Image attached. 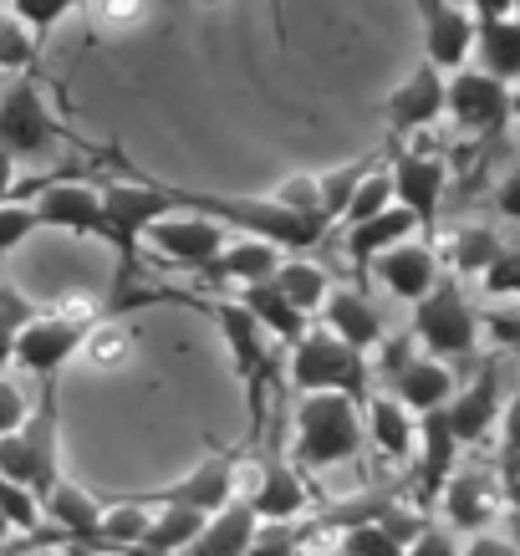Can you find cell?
Returning a JSON list of instances; mask_svg holds the SVG:
<instances>
[{
	"instance_id": "cell-1",
	"label": "cell",
	"mask_w": 520,
	"mask_h": 556,
	"mask_svg": "<svg viewBox=\"0 0 520 556\" xmlns=\"http://www.w3.org/2000/svg\"><path fill=\"white\" fill-rule=\"evenodd\" d=\"M179 194V210L189 215H210L215 225H236L240 236L266 240L276 251H312L321 236H327V219L306 215V210H291L276 194L270 200H240V194H200V189H174Z\"/></svg>"
},
{
	"instance_id": "cell-2",
	"label": "cell",
	"mask_w": 520,
	"mask_h": 556,
	"mask_svg": "<svg viewBox=\"0 0 520 556\" xmlns=\"http://www.w3.org/2000/svg\"><path fill=\"white\" fill-rule=\"evenodd\" d=\"M210 317L219 321V338L230 348V363L240 372V388H245V408H251V444H261L270 429V399L286 393L281 378V353L270 348V338L261 332V321L245 312L240 302H215Z\"/></svg>"
},
{
	"instance_id": "cell-3",
	"label": "cell",
	"mask_w": 520,
	"mask_h": 556,
	"mask_svg": "<svg viewBox=\"0 0 520 556\" xmlns=\"http://www.w3.org/2000/svg\"><path fill=\"white\" fill-rule=\"evenodd\" d=\"M368 429H363V404L342 399V393H306L296 399V450L291 465L302 475L332 470L363 455Z\"/></svg>"
},
{
	"instance_id": "cell-4",
	"label": "cell",
	"mask_w": 520,
	"mask_h": 556,
	"mask_svg": "<svg viewBox=\"0 0 520 556\" xmlns=\"http://www.w3.org/2000/svg\"><path fill=\"white\" fill-rule=\"evenodd\" d=\"M56 393H62V378L56 383H41V404L26 414L16 434L0 439V475L26 485L47 506V495L62 480V408H56Z\"/></svg>"
},
{
	"instance_id": "cell-5",
	"label": "cell",
	"mask_w": 520,
	"mask_h": 556,
	"mask_svg": "<svg viewBox=\"0 0 520 556\" xmlns=\"http://www.w3.org/2000/svg\"><path fill=\"white\" fill-rule=\"evenodd\" d=\"M291 393L306 399V393H342L353 404H368V357L353 353L347 342H337L332 332H306L296 348H291Z\"/></svg>"
},
{
	"instance_id": "cell-6",
	"label": "cell",
	"mask_w": 520,
	"mask_h": 556,
	"mask_svg": "<svg viewBox=\"0 0 520 556\" xmlns=\"http://www.w3.org/2000/svg\"><path fill=\"white\" fill-rule=\"evenodd\" d=\"M98 321H102V306H87V312H83V306H72V312H41V317L21 332L11 368L56 383V378H62V368L83 353L87 342H92Z\"/></svg>"
},
{
	"instance_id": "cell-7",
	"label": "cell",
	"mask_w": 520,
	"mask_h": 556,
	"mask_svg": "<svg viewBox=\"0 0 520 556\" xmlns=\"http://www.w3.org/2000/svg\"><path fill=\"white\" fill-rule=\"evenodd\" d=\"M67 143H77V138L56 123V113L47 108L31 72L16 87L0 92V153L5 159H16V164L21 159H51V153L67 149Z\"/></svg>"
},
{
	"instance_id": "cell-8",
	"label": "cell",
	"mask_w": 520,
	"mask_h": 556,
	"mask_svg": "<svg viewBox=\"0 0 520 556\" xmlns=\"http://www.w3.org/2000/svg\"><path fill=\"white\" fill-rule=\"evenodd\" d=\"M414 342L434 363H459V357H470L480 348V317L465 302L459 281L439 276V287L423 302H414Z\"/></svg>"
},
{
	"instance_id": "cell-9",
	"label": "cell",
	"mask_w": 520,
	"mask_h": 556,
	"mask_svg": "<svg viewBox=\"0 0 520 556\" xmlns=\"http://www.w3.org/2000/svg\"><path fill=\"white\" fill-rule=\"evenodd\" d=\"M179 210V194L164 185H102V215H107V245L118 251V287L134 270V255L158 219Z\"/></svg>"
},
{
	"instance_id": "cell-10",
	"label": "cell",
	"mask_w": 520,
	"mask_h": 556,
	"mask_svg": "<svg viewBox=\"0 0 520 556\" xmlns=\"http://www.w3.org/2000/svg\"><path fill=\"white\" fill-rule=\"evenodd\" d=\"M236 480H240V450H219V455H204L200 465H189L174 485H158V490H134L128 501L149 510H164V506H185V510H200V516H215L236 501Z\"/></svg>"
},
{
	"instance_id": "cell-11",
	"label": "cell",
	"mask_w": 520,
	"mask_h": 556,
	"mask_svg": "<svg viewBox=\"0 0 520 556\" xmlns=\"http://www.w3.org/2000/svg\"><path fill=\"white\" fill-rule=\"evenodd\" d=\"M414 338H398V342H383V368H388V383H393V399H398L408 414H434L454 399V372L449 363H434V357H414L408 353Z\"/></svg>"
},
{
	"instance_id": "cell-12",
	"label": "cell",
	"mask_w": 520,
	"mask_h": 556,
	"mask_svg": "<svg viewBox=\"0 0 520 556\" xmlns=\"http://www.w3.org/2000/svg\"><path fill=\"white\" fill-rule=\"evenodd\" d=\"M36 225L41 230H67L83 240H107V215H102V189L83 179H47L36 185Z\"/></svg>"
},
{
	"instance_id": "cell-13",
	"label": "cell",
	"mask_w": 520,
	"mask_h": 556,
	"mask_svg": "<svg viewBox=\"0 0 520 556\" xmlns=\"http://www.w3.org/2000/svg\"><path fill=\"white\" fill-rule=\"evenodd\" d=\"M261 516V526H291L312 510V495H306V475L281 455V439H266V455H261V475H255V490L245 495Z\"/></svg>"
},
{
	"instance_id": "cell-14",
	"label": "cell",
	"mask_w": 520,
	"mask_h": 556,
	"mask_svg": "<svg viewBox=\"0 0 520 556\" xmlns=\"http://www.w3.org/2000/svg\"><path fill=\"white\" fill-rule=\"evenodd\" d=\"M444 414H449V429H454V439H459V450L485 444L490 429H495L500 414H505V372H500V363L490 357L470 383L454 388V399L444 404Z\"/></svg>"
},
{
	"instance_id": "cell-15",
	"label": "cell",
	"mask_w": 520,
	"mask_h": 556,
	"mask_svg": "<svg viewBox=\"0 0 520 556\" xmlns=\"http://www.w3.org/2000/svg\"><path fill=\"white\" fill-rule=\"evenodd\" d=\"M444 113H449L465 134L474 138H495L510 123V87L485 77V72H454L449 92H444Z\"/></svg>"
},
{
	"instance_id": "cell-16",
	"label": "cell",
	"mask_w": 520,
	"mask_h": 556,
	"mask_svg": "<svg viewBox=\"0 0 520 556\" xmlns=\"http://www.w3.org/2000/svg\"><path fill=\"white\" fill-rule=\"evenodd\" d=\"M388 179H393V200L419 219V230L434 236L439 225V204H444V185H449V169L439 153H419V149H403L393 153L388 164Z\"/></svg>"
},
{
	"instance_id": "cell-17",
	"label": "cell",
	"mask_w": 520,
	"mask_h": 556,
	"mask_svg": "<svg viewBox=\"0 0 520 556\" xmlns=\"http://www.w3.org/2000/svg\"><path fill=\"white\" fill-rule=\"evenodd\" d=\"M454 465H459V439L449 429V414L434 408L419 419V455H414V510L419 516L439 506L444 485L454 480Z\"/></svg>"
},
{
	"instance_id": "cell-18",
	"label": "cell",
	"mask_w": 520,
	"mask_h": 556,
	"mask_svg": "<svg viewBox=\"0 0 520 556\" xmlns=\"http://www.w3.org/2000/svg\"><path fill=\"white\" fill-rule=\"evenodd\" d=\"M143 245L158 261H168V266L210 270V261L225 251V225H215V219H204V215H168L143 236Z\"/></svg>"
},
{
	"instance_id": "cell-19",
	"label": "cell",
	"mask_w": 520,
	"mask_h": 556,
	"mask_svg": "<svg viewBox=\"0 0 520 556\" xmlns=\"http://www.w3.org/2000/svg\"><path fill=\"white\" fill-rule=\"evenodd\" d=\"M500 501H505V485H500V475H490V470H454V480L439 495L454 536H485Z\"/></svg>"
},
{
	"instance_id": "cell-20",
	"label": "cell",
	"mask_w": 520,
	"mask_h": 556,
	"mask_svg": "<svg viewBox=\"0 0 520 556\" xmlns=\"http://www.w3.org/2000/svg\"><path fill=\"white\" fill-rule=\"evenodd\" d=\"M444 92H449V77L434 62H419L398 83V92L388 98V128H393V138H408L444 118Z\"/></svg>"
},
{
	"instance_id": "cell-21",
	"label": "cell",
	"mask_w": 520,
	"mask_h": 556,
	"mask_svg": "<svg viewBox=\"0 0 520 556\" xmlns=\"http://www.w3.org/2000/svg\"><path fill=\"white\" fill-rule=\"evenodd\" d=\"M474 51V16L454 11L449 0H423V62L439 72H465Z\"/></svg>"
},
{
	"instance_id": "cell-22",
	"label": "cell",
	"mask_w": 520,
	"mask_h": 556,
	"mask_svg": "<svg viewBox=\"0 0 520 556\" xmlns=\"http://www.w3.org/2000/svg\"><path fill=\"white\" fill-rule=\"evenodd\" d=\"M363 429H368L372 450L383 459H398V465H414L419 455V419L408 414V408L393 399V393H368V404H363Z\"/></svg>"
},
{
	"instance_id": "cell-23",
	"label": "cell",
	"mask_w": 520,
	"mask_h": 556,
	"mask_svg": "<svg viewBox=\"0 0 520 556\" xmlns=\"http://www.w3.org/2000/svg\"><path fill=\"white\" fill-rule=\"evenodd\" d=\"M372 270H378V281H383L393 296H403V302H423V296L439 287V255H434V245H423V240H403L398 251L378 255Z\"/></svg>"
},
{
	"instance_id": "cell-24",
	"label": "cell",
	"mask_w": 520,
	"mask_h": 556,
	"mask_svg": "<svg viewBox=\"0 0 520 556\" xmlns=\"http://www.w3.org/2000/svg\"><path fill=\"white\" fill-rule=\"evenodd\" d=\"M327 327H332V338L337 342H347L353 353L368 357L372 348H383V317H378V306L363 296V291H332L327 296Z\"/></svg>"
},
{
	"instance_id": "cell-25",
	"label": "cell",
	"mask_w": 520,
	"mask_h": 556,
	"mask_svg": "<svg viewBox=\"0 0 520 556\" xmlns=\"http://www.w3.org/2000/svg\"><path fill=\"white\" fill-rule=\"evenodd\" d=\"M255 531H261V516H255L251 501H240L236 495L230 506L215 510V516L204 521L200 541H194L185 556H245L251 552V541H255Z\"/></svg>"
},
{
	"instance_id": "cell-26",
	"label": "cell",
	"mask_w": 520,
	"mask_h": 556,
	"mask_svg": "<svg viewBox=\"0 0 520 556\" xmlns=\"http://www.w3.org/2000/svg\"><path fill=\"white\" fill-rule=\"evenodd\" d=\"M236 302L245 306V312L261 321V332H266V338H276L281 348H296V342L312 332V317H302L296 306L286 302L281 291H276V281H261V287H240Z\"/></svg>"
},
{
	"instance_id": "cell-27",
	"label": "cell",
	"mask_w": 520,
	"mask_h": 556,
	"mask_svg": "<svg viewBox=\"0 0 520 556\" xmlns=\"http://www.w3.org/2000/svg\"><path fill=\"white\" fill-rule=\"evenodd\" d=\"M41 516H47L51 531H62L67 541H92L102 526V495H92V490L72 485V480H56V490L47 495V506H41Z\"/></svg>"
},
{
	"instance_id": "cell-28",
	"label": "cell",
	"mask_w": 520,
	"mask_h": 556,
	"mask_svg": "<svg viewBox=\"0 0 520 556\" xmlns=\"http://www.w3.org/2000/svg\"><path fill=\"white\" fill-rule=\"evenodd\" d=\"M414 230H419V219L408 215L403 204H393V210H383V215H372V219H363V225L347 230V261H353L357 270H368L378 255L398 251Z\"/></svg>"
},
{
	"instance_id": "cell-29",
	"label": "cell",
	"mask_w": 520,
	"mask_h": 556,
	"mask_svg": "<svg viewBox=\"0 0 520 556\" xmlns=\"http://www.w3.org/2000/svg\"><path fill=\"white\" fill-rule=\"evenodd\" d=\"M281 270V251L276 245H266V240H251L240 236L230 240L225 251L210 261V276H219V281H230V287H261V281H270Z\"/></svg>"
},
{
	"instance_id": "cell-30",
	"label": "cell",
	"mask_w": 520,
	"mask_h": 556,
	"mask_svg": "<svg viewBox=\"0 0 520 556\" xmlns=\"http://www.w3.org/2000/svg\"><path fill=\"white\" fill-rule=\"evenodd\" d=\"M474 56H480V72L495 77V83H520V21H474Z\"/></svg>"
},
{
	"instance_id": "cell-31",
	"label": "cell",
	"mask_w": 520,
	"mask_h": 556,
	"mask_svg": "<svg viewBox=\"0 0 520 556\" xmlns=\"http://www.w3.org/2000/svg\"><path fill=\"white\" fill-rule=\"evenodd\" d=\"M204 521H210V516L185 510V506L153 510V521H149V531H143V541H138V552L143 556H179V552H189V546L200 541Z\"/></svg>"
},
{
	"instance_id": "cell-32",
	"label": "cell",
	"mask_w": 520,
	"mask_h": 556,
	"mask_svg": "<svg viewBox=\"0 0 520 556\" xmlns=\"http://www.w3.org/2000/svg\"><path fill=\"white\" fill-rule=\"evenodd\" d=\"M270 281H276V291H281V296L296 306L302 317L321 312V306H327V296H332V281H327V270H321L317 261H281V270H276Z\"/></svg>"
},
{
	"instance_id": "cell-33",
	"label": "cell",
	"mask_w": 520,
	"mask_h": 556,
	"mask_svg": "<svg viewBox=\"0 0 520 556\" xmlns=\"http://www.w3.org/2000/svg\"><path fill=\"white\" fill-rule=\"evenodd\" d=\"M372 169H378V153H363V159H353V164L321 174V179H317V210H321V219H327V225H332V219H342L347 200H353L357 185H363Z\"/></svg>"
},
{
	"instance_id": "cell-34",
	"label": "cell",
	"mask_w": 520,
	"mask_h": 556,
	"mask_svg": "<svg viewBox=\"0 0 520 556\" xmlns=\"http://www.w3.org/2000/svg\"><path fill=\"white\" fill-rule=\"evenodd\" d=\"M36 317H41V306H36L26 291H16L11 281H5V276H0V372L11 368L21 332H26Z\"/></svg>"
},
{
	"instance_id": "cell-35",
	"label": "cell",
	"mask_w": 520,
	"mask_h": 556,
	"mask_svg": "<svg viewBox=\"0 0 520 556\" xmlns=\"http://www.w3.org/2000/svg\"><path fill=\"white\" fill-rule=\"evenodd\" d=\"M83 5H92V0H11V16L36 36V47H47V36Z\"/></svg>"
},
{
	"instance_id": "cell-36",
	"label": "cell",
	"mask_w": 520,
	"mask_h": 556,
	"mask_svg": "<svg viewBox=\"0 0 520 556\" xmlns=\"http://www.w3.org/2000/svg\"><path fill=\"white\" fill-rule=\"evenodd\" d=\"M36 56H41L36 36L11 11H0V72H31Z\"/></svg>"
},
{
	"instance_id": "cell-37",
	"label": "cell",
	"mask_w": 520,
	"mask_h": 556,
	"mask_svg": "<svg viewBox=\"0 0 520 556\" xmlns=\"http://www.w3.org/2000/svg\"><path fill=\"white\" fill-rule=\"evenodd\" d=\"M0 516H5V526L21 531V536H36V531H41V501H36L26 485L5 480V475H0Z\"/></svg>"
},
{
	"instance_id": "cell-38",
	"label": "cell",
	"mask_w": 520,
	"mask_h": 556,
	"mask_svg": "<svg viewBox=\"0 0 520 556\" xmlns=\"http://www.w3.org/2000/svg\"><path fill=\"white\" fill-rule=\"evenodd\" d=\"M393 179H388V169H372L363 185H357V194L347 200V210H342V219L347 225H363V219H372V215H383V210H393Z\"/></svg>"
},
{
	"instance_id": "cell-39",
	"label": "cell",
	"mask_w": 520,
	"mask_h": 556,
	"mask_svg": "<svg viewBox=\"0 0 520 556\" xmlns=\"http://www.w3.org/2000/svg\"><path fill=\"white\" fill-rule=\"evenodd\" d=\"M495 475H500V485H510L520 475V378H516V393L505 399V414H500V455H495Z\"/></svg>"
},
{
	"instance_id": "cell-40",
	"label": "cell",
	"mask_w": 520,
	"mask_h": 556,
	"mask_svg": "<svg viewBox=\"0 0 520 556\" xmlns=\"http://www.w3.org/2000/svg\"><path fill=\"white\" fill-rule=\"evenodd\" d=\"M500 251H505V245L490 236L485 225H474V230H459V236H454V245H449L454 270H485Z\"/></svg>"
},
{
	"instance_id": "cell-41",
	"label": "cell",
	"mask_w": 520,
	"mask_h": 556,
	"mask_svg": "<svg viewBox=\"0 0 520 556\" xmlns=\"http://www.w3.org/2000/svg\"><path fill=\"white\" fill-rule=\"evenodd\" d=\"M337 552L342 556H408V546L393 541L383 526L372 521V526H353V531H342V536H337Z\"/></svg>"
},
{
	"instance_id": "cell-42",
	"label": "cell",
	"mask_w": 520,
	"mask_h": 556,
	"mask_svg": "<svg viewBox=\"0 0 520 556\" xmlns=\"http://www.w3.org/2000/svg\"><path fill=\"white\" fill-rule=\"evenodd\" d=\"M312 541V526L291 521V526H261L245 556H302V546Z\"/></svg>"
},
{
	"instance_id": "cell-43",
	"label": "cell",
	"mask_w": 520,
	"mask_h": 556,
	"mask_svg": "<svg viewBox=\"0 0 520 556\" xmlns=\"http://www.w3.org/2000/svg\"><path fill=\"white\" fill-rule=\"evenodd\" d=\"M36 230H41V225H36V210H31V204H16V200L0 204V261L16 251V245H26Z\"/></svg>"
},
{
	"instance_id": "cell-44",
	"label": "cell",
	"mask_w": 520,
	"mask_h": 556,
	"mask_svg": "<svg viewBox=\"0 0 520 556\" xmlns=\"http://www.w3.org/2000/svg\"><path fill=\"white\" fill-rule=\"evenodd\" d=\"M480 287H485V296H500V302L520 296V251H500V255H495V261L480 270Z\"/></svg>"
},
{
	"instance_id": "cell-45",
	"label": "cell",
	"mask_w": 520,
	"mask_h": 556,
	"mask_svg": "<svg viewBox=\"0 0 520 556\" xmlns=\"http://www.w3.org/2000/svg\"><path fill=\"white\" fill-rule=\"evenodd\" d=\"M26 393H21V383L11 378V372H0V439L5 434H16L21 424H26Z\"/></svg>"
},
{
	"instance_id": "cell-46",
	"label": "cell",
	"mask_w": 520,
	"mask_h": 556,
	"mask_svg": "<svg viewBox=\"0 0 520 556\" xmlns=\"http://www.w3.org/2000/svg\"><path fill=\"white\" fill-rule=\"evenodd\" d=\"M408 556H465V546H459V536L444 531V526H423L419 541L408 546Z\"/></svg>"
},
{
	"instance_id": "cell-47",
	"label": "cell",
	"mask_w": 520,
	"mask_h": 556,
	"mask_svg": "<svg viewBox=\"0 0 520 556\" xmlns=\"http://www.w3.org/2000/svg\"><path fill=\"white\" fill-rule=\"evenodd\" d=\"M485 332L500 353H516L520 357V312H490L485 317Z\"/></svg>"
},
{
	"instance_id": "cell-48",
	"label": "cell",
	"mask_w": 520,
	"mask_h": 556,
	"mask_svg": "<svg viewBox=\"0 0 520 556\" xmlns=\"http://www.w3.org/2000/svg\"><path fill=\"white\" fill-rule=\"evenodd\" d=\"M495 210H500L505 219H516V225H520V169H510L500 179V189H495Z\"/></svg>"
},
{
	"instance_id": "cell-49",
	"label": "cell",
	"mask_w": 520,
	"mask_h": 556,
	"mask_svg": "<svg viewBox=\"0 0 520 556\" xmlns=\"http://www.w3.org/2000/svg\"><path fill=\"white\" fill-rule=\"evenodd\" d=\"M465 556H520L516 541L495 536V531H485V536H470L465 541Z\"/></svg>"
},
{
	"instance_id": "cell-50",
	"label": "cell",
	"mask_w": 520,
	"mask_h": 556,
	"mask_svg": "<svg viewBox=\"0 0 520 556\" xmlns=\"http://www.w3.org/2000/svg\"><path fill=\"white\" fill-rule=\"evenodd\" d=\"M102 16L123 26V21H138V0H102Z\"/></svg>"
},
{
	"instance_id": "cell-51",
	"label": "cell",
	"mask_w": 520,
	"mask_h": 556,
	"mask_svg": "<svg viewBox=\"0 0 520 556\" xmlns=\"http://www.w3.org/2000/svg\"><path fill=\"white\" fill-rule=\"evenodd\" d=\"M474 21H505L510 16V0H470Z\"/></svg>"
},
{
	"instance_id": "cell-52",
	"label": "cell",
	"mask_w": 520,
	"mask_h": 556,
	"mask_svg": "<svg viewBox=\"0 0 520 556\" xmlns=\"http://www.w3.org/2000/svg\"><path fill=\"white\" fill-rule=\"evenodd\" d=\"M11 189H16V159L0 153V204H11Z\"/></svg>"
},
{
	"instance_id": "cell-53",
	"label": "cell",
	"mask_w": 520,
	"mask_h": 556,
	"mask_svg": "<svg viewBox=\"0 0 520 556\" xmlns=\"http://www.w3.org/2000/svg\"><path fill=\"white\" fill-rule=\"evenodd\" d=\"M505 501H510V506L520 510V475H516V480H510V485H505Z\"/></svg>"
},
{
	"instance_id": "cell-54",
	"label": "cell",
	"mask_w": 520,
	"mask_h": 556,
	"mask_svg": "<svg viewBox=\"0 0 520 556\" xmlns=\"http://www.w3.org/2000/svg\"><path fill=\"white\" fill-rule=\"evenodd\" d=\"M21 556H67L62 546H36V552H21Z\"/></svg>"
},
{
	"instance_id": "cell-55",
	"label": "cell",
	"mask_w": 520,
	"mask_h": 556,
	"mask_svg": "<svg viewBox=\"0 0 520 556\" xmlns=\"http://www.w3.org/2000/svg\"><path fill=\"white\" fill-rule=\"evenodd\" d=\"M510 118H520V87L510 92Z\"/></svg>"
},
{
	"instance_id": "cell-56",
	"label": "cell",
	"mask_w": 520,
	"mask_h": 556,
	"mask_svg": "<svg viewBox=\"0 0 520 556\" xmlns=\"http://www.w3.org/2000/svg\"><path fill=\"white\" fill-rule=\"evenodd\" d=\"M5 541H11V526H5V516H0V552H5Z\"/></svg>"
}]
</instances>
